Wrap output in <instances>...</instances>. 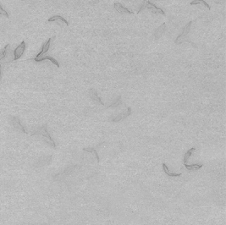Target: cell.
Here are the masks:
<instances>
[{"mask_svg": "<svg viewBox=\"0 0 226 225\" xmlns=\"http://www.w3.org/2000/svg\"><path fill=\"white\" fill-rule=\"evenodd\" d=\"M26 44L25 43V41H22L18 47H16V49L14 50V60H18L19 59L21 58V56L23 55L26 50Z\"/></svg>", "mask_w": 226, "mask_h": 225, "instance_id": "4", "label": "cell"}, {"mask_svg": "<svg viewBox=\"0 0 226 225\" xmlns=\"http://www.w3.org/2000/svg\"><path fill=\"white\" fill-rule=\"evenodd\" d=\"M0 80H1V70H0Z\"/></svg>", "mask_w": 226, "mask_h": 225, "instance_id": "20", "label": "cell"}, {"mask_svg": "<svg viewBox=\"0 0 226 225\" xmlns=\"http://www.w3.org/2000/svg\"><path fill=\"white\" fill-rule=\"evenodd\" d=\"M192 21H190V22H188L187 24L186 25V26L184 27L183 28V31H182V32H181V34L179 35L177 37H176V39H175V44H181V43H185V42H186V43H191L192 45L195 46L196 47V45H195L194 43H192V41L190 40L189 39V32H190V30H191V27H192Z\"/></svg>", "mask_w": 226, "mask_h": 225, "instance_id": "1", "label": "cell"}, {"mask_svg": "<svg viewBox=\"0 0 226 225\" xmlns=\"http://www.w3.org/2000/svg\"><path fill=\"white\" fill-rule=\"evenodd\" d=\"M29 60H34L36 62H42V61H44V60H49V61H51L54 64H55V65L57 66V67H59V62H58L55 59L51 57V56H43V57L38 58V59L34 58V59H31Z\"/></svg>", "mask_w": 226, "mask_h": 225, "instance_id": "6", "label": "cell"}, {"mask_svg": "<svg viewBox=\"0 0 226 225\" xmlns=\"http://www.w3.org/2000/svg\"><path fill=\"white\" fill-rule=\"evenodd\" d=\"M55 37H52V38H49L48 40L45 42V43H43V46H42V49H41V51L37 54V55L36 56V59H38V58H41L43 57L44 54L48 53V51L49 50V48H50V44H51V42L53 39H54Z\"/></svg>", "mask_w": 226, "mask_h": 225, "instance_id": "5", "label": "cell"}, {"mask_svg": "<svg viewBox=\"0 0 226 225\" xmlns=\"http://www.w3.org/2000/svg\"><path fill=\"white\" fill-rule=\"evenodd\" d=\"M149 9V10H151L152 13H154V14H163V15H165V13L163 11V9H160V8H157V6L155 5L154 3H151L149 0H143V3L141 6L140 9L137 11V14L141 13V11L143 10H145V9Z\"/></svg>", "mask_w": 226, "mask_h": 225, "instance_id": "2", "label": "cell"}, {"mask_svg": "<svg viewBox=\"0 0 226 225\" xmlns=\"http://www.w3.org/2000/svg\"><path fill=\"white\" fill-rule=\"evenodd\" d=\"M165 29H166V24L165 23H163L160 26H158V28L154 32L155 39L160 38L163 36V33H164V32H165Z\"/></svg>", "mask_w": 226, "mask_h": 225, "instance_id": "8", "label": "cell"}, {"mask_svg": "<svg viewBox=\"0 0 226 225\" xmlns=\"http://www.w3.org/2000/svg\"><path fill=\"white\" fill-rule=\"evenodd\" d=\"M185 167H186L189 171H192V170H198V169H200L202 167H203V164H192V165H189V164H184Z\"/></svg>", "mask_w": 226, "mask_h": 225, "instance_id": "11", "label": "cell"}, {"mask_svg": "<svg viewBox=\"0 0 226 225\" xmlns=\"http://www.w3.org/2000/svg\"><path fill=\"white\" fill-rule=\"evenodd\" d=\"M131 108H128V109H127V113H123V114H120L119 116H117V117L115 118V120H114V121H119V120H122L124 118H126L127 116H129L130 114H131Z\"/></svg>", "mask_w": 226, "mask_h": 225, "instance_id": "16", "label": "cell"}, {"mask_svg": "<svg viewBox=\"0 0 226 225\" xmlns=\"http://www.w3.org/2000/svg\"><path fill=\"white\" fill-rule=\"evenodd\" d=\"M163 170L165 172V174L168 175V176H170V177H180L181 175V174H173V173H170L169 170V168L167 167V165L165 163H163Z\"/></svg>", "mask_w": 226, "mask_h": 225, "instance_id": "15", "label": "cell"}, {"mask_svg": "<svg viewBox=\"0 0 226 225\" xmlns=\"http://www.w3.org/2000/svg\"><path fill=\"white\" fill-rule=\"evenodd\" d=\"M12 123H13V125H14V126L15 128H17L18 130H22L23 132L26 133V131L25 130V129H24V127L22 126V125L20 124V120H19L18 118L16 117L12 118Z\"/></svg>", "mask_w": 226, "mask_h": 225, "instance_id": "10", "label": "cell"}, {"mask_svg": "<svg viewBox=\"0 0 226 225\" xmlns=\"http://www.w3.org/2000/svg\"><path fill=\"white\" fill-rule=\"evenodd\" d=\"M9 50V44H7V45L3 48V50L1 51V53H0V61L3 60V59H5L6 56H7V54H8Z\"/></svg>", "mask_w": 226, "mask_h": 225, "instance_id": "13", "label": "cell"}, {"mask_svg": "<svg viewBox=\"0 0 226 225\" xmlns=\"http://www.w3.org/2000/svg\"><path fill=\"white\" fill-rule=\"evenodd\" d=\"M84 151H89V152H92V153H94L95 155V157H96V158L97 159V162H99V156H98V154H97V151H96V149L94 148H89V149H83Z\"/></svg>", "mask_w": 226, "mask_h": 225, "instance_id": "18", "label": "cell"}, {"mask_svg": "<svg viewBox=\"0 0 226 225\" xmlns=\"http://www.w3.org/2000/svg\"><path fill=\"white\" fill-rule=\"evenodd\" d=\"M49 22H54V21H61V22H63L65 24L66 26H69V22L67 21V20L64 19V17L62 16H60V15H54V16H53V17L49 18V20H48Z\"/></svg>", "mask_w": 226, "mask_h": 225, "instance_id": "9", "label": "cell"}, {"mask_svg": "<svg viewBox=\"0 0 226 225\" xmlns=\"http://www.w3.org/2000/svg\"><path fill=\"white\" fill-rule=\"evenodd\" d=\"M114 6H115V9L120 14H133V12L130 11L129 9L122 5L120 3H115Z\"/></svg>", "mask_w": 226, "mask_h": 225, "instance_id": "7", "label": "cell"}, {"mask_svg": "<svg viewBox=\"0 0 226 225\" xmlns=\"http://www.w3.org/2000/svg\"><path fill=\"white\" fill-rule=\"evenodd\" d=\"M33 135H41V136H43L44 137L45 141H46V142H48L49 144H51L54 147H55L54 141V140L52 139V137L50 136L49 131L47 130V125H44L42 126L41 128L38 129L37 131L33 132L32 136H33Z\"/></svg>", "mask_w": 226, "mask_h": 225, "instance_id": "3", "label": "cell"}, {"mask_svg": "<svg viewBox=\"0 0 226 225\" xmlns=\"http://www.w3.org/2000/svg\"><path fill=\"white\" fill-rule=\"evenodd\" d=\"M0 14H1V15H3V16H5V17L7 18H9V14L7 13L6 10H4V9H3V7L1 5H0Z\"/></svg>", "mask_w": 226, "mask_h": 225, "instance_id": "19", "label": "cell"}, {"mask_svg": "<svg viewBox=\"0 0 226 225\" xmlns=\"http://www.w3.org/2000/svg\"><path fill=\"white\" fill-rule=\"evenodd\" d=\"M190 4H191V5H196V4H203V6L207 7V8H208V9H211V8H210V6L208 5V3H206V1H204V0H193L192 2H191V3H190Z\"/></svg>", "mask_w": 226, "mask_h": 225, "instance_id": "12", "label": "cell"}, {"mask_svg": "<svg viewBox=\"0 0 226 225\" xmlns=\"http://www.w3.org/2000/svg\"><path fill=\"white\" fill-rule=\"evenodd\" d=\"M196 150V148H191L189 150V151H187V152L186 153V155H185V157H184V164H186V163H187V162H188V159H189V157H191V155H192V153L193 152V151Z\"/></svg>", "mask_w": 226, "mask_h": 225, "instance_id": "17", "label": "cell"}, {"mask_svg": "<svg viewBox=\"0 0 226 225\" xmlns=\"http://www.w3.org/2000/svg\"><path fill=\"white\" fill-rule=\"evenodd\" d=\"M91 97H92V99L95 100V101H97V102H98L99 103H101V104H104V103L101 101L100 99V97H98V95H97V92L95 90H93V89H92L91 90Z\"/></svg>", "mask_w": 226, "mask_h": 225, "instance_id": "14", "label": "cell"}]
</instances>
